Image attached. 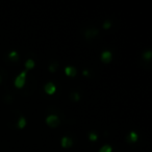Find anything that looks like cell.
<instances>
[{
	"instance_id": "6da1fadb",
	"label": "cell",
	"mask_w": 152,
	"mask_h": 152,
	"mask_svg": "<svg viewBox=\"0 0 152 152\" xmlns=\"http://www.w3.org/2000/svg\"><path fill=\"white\" fill-rule=\"evenodd\" d=\"M59 118L56 115H49L46 118V123L51 127H57L59 125Z\"/></svg>"
},
{
	"instance_id": "7a4b0ae2",
	"label": "cell",
	"mask_w": 152,
	"mask_h": 152,
	"mask_svg": "<svg viewBox=\"0 0 152 152\" xmlns=\"http://www.w3.org/2000/svg\"><path fill=\"white\" fill-rule=\"evenodd\" d=\"M25 79H26V71H23L16 77L15 86L17 88H22L24 86V83H25Z\"/></svg>"
},
{
	"instance_id": "3957f363",
	"label": "cell",
	"mask_w": 152,
	"mask_h": 152,
	"mask_svg": "<svg viewBox=\"0 0 152 152\" xmlns=\"http://www.w3.org/2000/svg\"><path fill=\"white\" fill-rule=\"evenodd\" d=\"M98 29L97 28H89V29L86 30L85 32V37L87 39H92L94 38V37H96L98 34Z\"/></svg>"
},
{
	"instance_id": "277c9868",
	"label": "cell",
	"mask_w": 152,
	"mask_h": 152,
	"mask_svg": "<svg viewBox=\"0 0 152 152\" xmlns=\"http://www.w3.org/2000/svg\"><path fill=\"white\" fill-rule=\"evenodd\" d=\"M44 89H45V92H46L47 94H49V95H52V94H54V92L56 91V88H55L54 83H46Z\"/></svg>"
},
{
	"instance_id": "5b68a950",
	"label": "cell",
	"mask_w": 152,
	"mask_h": 152,
	"mask_svg": "<svg viewBox=\"0 0 152 152\" xmlns=\"http://www.w3.org/2000/svg\"><path fill=\"white\" fill-rule=\"evenodd\" d=\"M61 146H63L64 148H69L72 146V144H73V142H72V139L69 137H64L63 139H61Z\"/></svg>"
},
{
	"instance_id": "8992f818",
	"label": "cell",
	"mask_w": 152,
	"mask_h": 152,
	"mask_svg": "<svg viewBox=\"0 0 152 152\" xmlns=\"http://www.w3.org/2000/svg\"><path fill=\"white\" fill-rule=\"evenodd\" d=\"M112 56H113L112 52L106 50V51H104V52H102L101 59H102V61H104V63H108V61H112Z\"/></svg>"
},
{
	"instance_id": "52a82bcc",
	"label": "cell",
	"mask_w": 152,
	"mask_h": 152,
	"mask_svg": "<svg viewBox=\"0 0 152 152\" xmlns=\"http://www.w3.org/2000/svg\"><path fill=\"white\" fill-rule=\"evenodd\" d=\"M65 72H66V74H67L68 76L74 77V76L76 75V73H77V70H76V68L72 67V66H68V67H66Z\"/></svg>"
},
{
	"instance_id": "ba28073f",
	"label": "cell",
	"mask_w": 152,
	"mask_h": 152,
	"mask_svg": "<svg viewBox=\"0 0 152 152\" xmlns=\"http://www.w3.org/2000/svg\"><path fill=\"white\" fill-rule=\"evenodd\" d=\"M127 140H128L130 143H134V142L137 141V133L134 132V131H131L130 133L127 137Z\"/></svg>"
},
{
	"instance_id": "9c48e42d",
	"label": "cell",
	"mask_w": 152,
	"mask_h": 152,
	"mask_svg": "<svg viewBox=\"0 0 152 152\" xmlns=\"http://www.w3.org/2000/svg\"><path fill=\"white\" fill-rule=\"evenodd\" d=\"M26 125V120L24 117H20L19 120H18V128H24Z\"/></svg>"
},
{
	"instance_id": "30bf717a",
	"label": "cell",
	"mask_w": 152,
	"mask_h": 152,
	"mask_svg": "<svg viewBox=\"0 0 152 152\" xmlns=\"http://www.w3.org/2000/svg\"><path fill=\"white\" fill-rule=\"evenodd\" d=\"M70 98H71V100H73V101H78L80 96H79V94L77 93V92H71V93H70Z\"/></svg>"
},
{
	"instance_id": "8fae6325",
	"label": "cell",
	"mask_w": 152,
	"mask_h": 152,
	"mask_svg": "<svg viewBox=\"0 0 152 152\" xmlns=\"http://www.w3.org/2000/svg\"><path fill=\"white\" fill-rule=\"evenodd\" d=\"M25 67L26 69H32L34 67V59H27L25 61Z\"/></svg>"
},
{
	"instance_id": "7c38bea8",
	"label": "cell",
	"mask_w": 152,
	"mask_h": 152,
	"mask_svg": "<svg viewBox=\"0 0 152 152\" xmlns=\"http://www.w3.org/2000/svg\"><path fill=\"white\" fill-rule=\"evenodd\" d=\"M112 147H110V145H104L102 146L101 148H100L99 152H112Z\"/></svg>"
},
{
	"instance_id": "4fadbf2b",
	"label": "cell",
	"mask_w": 152,
	"mask_h": 152,
	"mask_svg": "<svg viewBox=\"0 0 152 152\" xmlns=\"http://www.w3.org/2000/svg\"><path fill=\"white\" fill-rule=\"evenodd\" d=\"M9 57L12 59V61H17V59H18V53H17V51H12V52L9 54Z\"/></svg>"
},
{
	"instance_id": "5bb4252c",
	"label": "cell",
	"mask_w": 152,
	"mask_h": 152,
	"mask_svg": "<svg viewBox=\"0 0 152 152\" xmlns=\"http://www.w3.org/2000/svg\"><path fill=\"white\" fill-rule=\"evenodd\" d=\"M143 57L145 59H147V61H150V58H151V51L147 50L146 52H144L143 53Z\"/></svg>"
},
{
	"instance_id": "9a60e30c",
	"label": "cell",
	"mask_w": 152,
	"mask_h": 152,
	"mask_svg": "<svg viewBox=\"0 0 152 152\" xmlns=\"http://www.w3.org/2000/svg\"><path fill=\"white\" fill-rule=\"evenodd\" d=\"M57 67H58L57 63H52L50 66H49V70H50L51 72H55V70L57 69Z\"/></svg>"
},
{
	"instance_id": "2e32d148",
	"label": "cell",
	"mask_w": 152,
	"mask_h": 152,
	"mask_svg": "<svg viewBox=\"0 0 152 152\" xmlns=\"http://www.w3.org/2000/svg\"><path fill=\"white\" fill-rule=\"evenodd\" d=\"M89 139L91 140V141H97V139H98V137H97V134H96L95 132H91L89 134Z\"/></svg>"
},
{
	"instance_id": "e0dca14e",
	"label": "cell",
	"mask_w": 152,
	"mask_h": 152,
	"mask_svg": "<svg viewBox=\"0 0 152 152\" xmlns=\"http://www.w3.org/2000/svg\"><path fill=\"white\" fill-rule=\"evenodd\" d=\"M110 26H112V22L110 21H106L105 23L103 24V28H105V29L106 28H110Z\"/></svg>"
},
{
	"instance_id": "ac0fdd59",
	"label": "cell",
	"mask_w": 152,
	"mask_h": 152,
	"mask_svg": "<svg viewBox=\"0 0 152 152\" xmlns=\"http://www.w3.org/2000/svg\"><path fill=\"white\" fill-rule=\"evenodd\" d=\"M83 74L85 76H89V71H88V70H83Z\"/></svg>"
},
{
	"instance_id": "d6986e66",
	"label": "cell",
	"mask_w": 152,
	"mask_h": 152,
	"mask_svg": "<svg viewBox=\"0 0 152 152\" xmlns=\"http://www.w3.org/2000/svg\"><path fill=\"white\" fill-rule=\"evenodd\" d=\"M1 80H2V78H1V76H0V83H1Z\"/></svg>"
}]
</instances>
